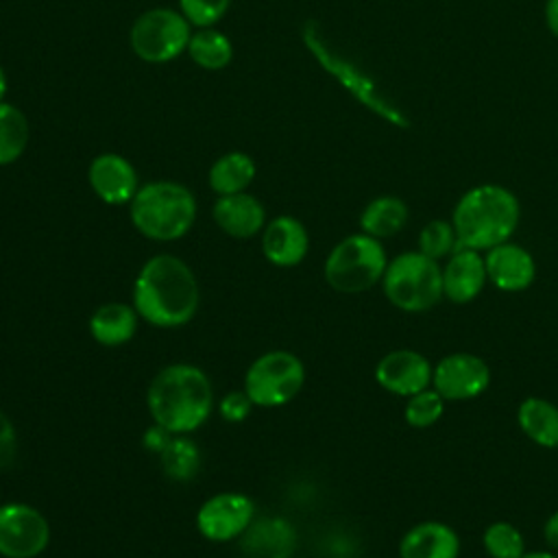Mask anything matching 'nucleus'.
I'll return each instance as SVG.
<instances>
[{"label": "nucleus", "instance_id": "obj_1", "mask_svg": "<svg viewBox=\"0 0 558 558\" xmlns=\"http://www.w3.org/2000/svg\"><path fill=\"white\" fill-rule=\"evenodd\" d=\"M201 290L190 266L174 255H155L137 272L133 307L155 327H181L198 310Z\"/></svg>", "mask_w": 558, "mask_h": 558}, {"label": "nucleus", "instance_id": "obj_2", "mask_svg": "<svg viewBox=\"0 0 558 558\" xmlns=\"http://www.w3.org/2000/svg\"><path fill=\"white\" fill-rule=\"evenodd\" d=\"M146 401L157 425L172 434H190L211 414L214 390L198 366L170 364L153 377Z\"/></svg>", "mask_w": 558, "mask_h": 558}, {"label": "nucleus", "instance_id": "obj_3", "mask_svg": "<svg viewBox=\"0 0 558 558\" xmlns=\"http://www.w3.org/2000/svg\"><path fill=\"white\" fill-rule=\"evenodd\" d=\"M519 198L508 187L482 183L460 196L451 214V225L460 246L488 251L510 240L519 227Z\"/></svg>", "mask_w": 558, "mask_h": 558}, {"label": "nucleus", "instance_id": "obj_4", "mask_svg": "<svg viewBox=\"0 0 558 558\" xmlns=\"http://www.w3.org/2000/svg\"><path fill=\"white\" fill-rule=\"evenodd\" d=\"M194 218L196 201L192 192L174 181L142 185L131 201V222L150 240H179L190 231Z\"/></svg>", "mask_w": 558, "mask_h": 558}, {"label": "nucleus", "instance_id": "obj_5", "mask_svg": "<svg viewBox=\"0 0 558 558\" xmlns=\"http://www.w3.org/2000/svg\"><path fill=\"white\" fill-rule=\"evenodd\" d=\"M303 44L310 48L314 59L355 98L360 100L366 109L377 113L381 120H386L392 126L405 129L410 124L408 116L377 87V83L362 70L357 68L351 59L342 57L323 35L320 26L310 20L303 24Z\"/></svg>", "mask_w": 558, "mask_h": 558}, {"label": "nucleus", "instance_id": "obj_6", "mask_svg": "<svg viewBox=\"0 0 558 558\" xmlns=\"http://www.w3.org/2000/svg\"><path fill=\"white\" fill-rule=\"evenodd\" d=\"M381 288L397 310L427 312L442 299V268L421 251H405L388 262Z\"/></svg>", "mask_w": 558, "mask_h": 558}, {"label": "nucleus", "instance_id": "obj_7", "mask_svg": "<svg viewBox=\"0 0 558 558\" xmlns=\"http://www.w3.org/2000/svg\"><path fill=\"white\" fill-rule=\"evenodd\" d=\"M386 266L388 257L381 240L366 233H353L329 251L323 272L325 281L336 292L357 294L379 283Z\"/></svg>", "mask_w": 558, "mask_h": 558}, {"label": "nucleus", "instance_id": "obj_8", "mask_svg": "<svg viewBox=\"0 0 558 558\" xmlns=\"http://www.w3.org/2000/svg\"><path fill=\"white\" fill-rule=\"evenodd\" d=\"M305 384V366L290 351H268L246 371L244 392L253 405L277 408L292 401Z\"/></svg>", "mask_w": 558, "mask_h": 558}, {"label": "nucleus", "instance_id": "obj_9", "mask_svg": "<svg viewBox=\"0 0 558 558\" xmlns=\"http://www.w3.org/2000/svg\"><path fill=\"white\" fill-rule=\"evenodd\" d=\"M190 22L172 9H150L131 26V48L148 63H166L177 59L190 44Z\"/></svg>", "mask_w": 558, "mask_h": 558}, {"label": "nucleus", "instance_id": "obj_10", "mask_svg": "<svg viewBox=\"0 0 558 558\" xmlns=\"http://www.w3.org/2000/svg\"><path fill=\"white\" fill-rule=\"evenodd\" d=\"M50 541L46 517L28 504L0 506V556L35 558Z\"/></svg>", "mask_w": 558, "mask_h": 558}, {"label": "nucleus", "instance_id": "obj_11", "mask_svg": "<svg viewBox=\"0 0 558 558\" xmlns=\"http://www.w3.org/2000/svg\"><path fill=\"white\" fill-rule=\"evenodd\" d=\"M490 384L488 364L473 353H449L434 364L432 388L445 401H469L480 397Z\"/></svg>", "mask_w": 558, "mask_h": 558}, {"label": "nucleus", "instance_id": "obj_12", "mask_svg": "<svg viewBox=\"0 0 558 558\" xmlns=\"http://www.w3.org/2000/svg\"><path fill=\"white\" fill-rule=\"evenodd\" d=\"M255 504L244 493H218L196 512L198 532L216 543L242 536L253 523Z\"/></svg>", "mask_w": 558, "mask_h": 558}, {"label": "nucleus", "instance_id": "obj_13", "mask_svg": "<svg viewBox=\"0 0 558 558\" xmlns=\"http://www.w3.org/2000/svg\"><path fill=\"white\" fill-rule=\"evenodd\" d=\"M432 362L414 349H395L375 366L377 384L397 397H412L432 386Z\"/></svg>", "mask_w": 558, "mask_h": 558}, {"label": "nucleus", "instance_id": "obj_14", "mask_svg": "<svg viewBox=\"0 0 558 558\" xmlns=\"http://www.w3.org/2000/svg\"><path fill=\"white\" fill-rule=\"evenodd\" d=\"M488 283L501 292H521L532 286L536 277V262L532 253L514 242H501L484 255Z\"/></svg>", "mask_w": 558, "mask_h": 558}, {"label": "nucleus", "instance_id": "obj_15", "mask_svg": "<svg viewBox=\"0 0 558 558\" xmlns=\"http://www.w3.org/2000/svg\"><path fill=\"white\" fill-rule=\"evenodd\" d=\"M486 264L482 251L458 246L442 266V296L453 303L473 301L486 286Z\"/></svg>", "mask_w": 558, "mask_h": 558}, {"label": "nucleus", "instance_id": "obj_16", "mask_svg": "<svg viewBox=\"0 0 558 558\" xmlns=\"http://www.w3.org/2000/svg\"><path fill=\"white\" fill-rule=\"evenodd\" d=\"M87 179L92 190L100 201L107 205H124L131 203L137 187V174L131 161H126L122 155L105 153L98 155L87 170Z\"/></svg>", "mask_w": 558, "mask_h": 558}, {"label": "nucleus", "instance_id": "obj_17", "mask_svg": "<svg viewBox=\"0 0 558 558\" xmlns=\"http://www.w3.org/2000/svg\"><path fill=\"white\" fill-rule=\"evenodd\" d=\"M310 248V235L301 220L292 216H277L264 227L262 251L275 266H296Z\"/></svg>", "mask_w": 558, "mask_h": 558}, {"label": "nucleus", "instance_id": "obj_18", "mask_svg": "<svg viewBox=\"0 0 558 558\" xmlns=\"http://www.w3.org/2000/svg\"><path fill=\"white\" fill-rule=\"evenodd\" d=\"M460 538L442 521H421L399 541V558H458Z\"/></svg>", "mask_w": 558, "mask_h": 558}, {"label": "nucleus", "instance_id": "obj_19", "mask_svg": "<svg viewBox=\"0 0 558 558\" xmlns=\"http://www.w3.org/2000/svg\"><path fill=\"white\" fill-rule=\"evenodd\" d=\"M214 220L231 238H251L264 227L266 211L255 196L238 192L216 201Z\"/></svg>", "mask_w": 558, "mask_h": 558}, {"label": "nucleus", "instance_id": "obj_20", "mask_svg": "<svg viewBox=\"0 0 558 558\" xmlns=\"http://www.w3.org/2000/svg\"><path fill=\"white\" fill-rule=\"evenodd\" d=\"M137 312L126 303H105L89 318V333L98 344L120 347L135 336Z\"/></svg>", "mask_w": 558, "mask_h": 558}, {"label": "nucleus", "instance_id": "obj_21", "mask_svg": "<svg viewBox=\"0 0 558 558\" xmlns=\"http://www.w3.org/2000/svg\"><path fill=\"white\" fill-rule=\"evenodd\" d=\"M521 432L545 449H558V405L541 397H525L517 408Z\"/></svg>", "mask_w": 558, "mask_h": 558}, {"label": "nucleus", "instance_id": "obj_22", "mask_svg": "<svg viewBox=\"0 0 558 558\" xmlns=\"http://www.w3.org/2000/svg\"><path fill=\"white\" fill-rule=\"evenodd\" d=\"M408 218H410V211L405 201H401L399 196L386 194V196L373 198L362 209L360 227H362V233L384 240V238L397 235L405 227Z\"/></svg>", "mask_w": 558, "mask_h": 558}, {"label": "nucleus", "instance_id": "obj_23", "mask_svg": "<svg viewBox=\"0 0 558 558\" xmlns=\"http://www.w3.org/2000/svg\"><path fill=\"white\" fill-rule=\"evenodd\" d=\"M294 547V532L281 519L251 523L244 532V549L257 558H288Z\"/></svg>", "mask_w": 558, "mask_h": 558}, {"label": "nucleus", "instance_id": "obj_24", "mask_svg": "<svg viewBox=\"0 0 558 558\" xmlns=\"http://www.w3.org/2000/svg\"><path fill=\"white\" fill-rule=\"evenodd\" d=\"M255 179V163L246 153H227L209 168V187L218 196L244 192Z\"/></svg>", "mask_w": 558, "mask_h": 558}, {"label": "nucleus", "instance_id": "obj_25", "mask_svg": "<svg viewBox=\"0 0 558 558\" xmlns=\"http://www.w3.org/2000/svg\"><path fill=\"white\" fill-rule=\"evenodd\" d=\"M187 52L203 70H222L233 57V46L220 31L201 28L190 37Z\"/></svg>", "mask_w": 558, "mask_h": 558}, {"label": "nucleus", "instance_id": "obj_26", "mask_svg": "<svg viewBox=\"0 0 558 558\" xmlns=\"http://www.w3.org/2000/svg\"><path fill=\"white\" fill-rule=\"evenodd\" d=\"M28 144V122L26 116L9 105L0 102V166L13 163L22 157Z\"/></svg>", "mask_w": 558, "mask_h": 558}, {"label": "nucleus", "instance_id": "obj_27", "mask_svg": "<svg viewBox=\"0 0 558 558\" xmlns=\"http://www.w3.org/2000/svg\"><path fill=\"white\" fill-rule=\"evenodd\" d=\"M159 458L163 473L177 482H190L201 469V451L183 434H174Z\"/></svg>", "mask_w": 558, "mask_h": 558}, {"label": "nucleus", "instance_id": "obj_28", "mask_svg": "<svg viewBox=\"0 0 558 558\" xmlns=\"http://www.w3.org/2000/svg\"><path fill=\"white\" fill-rule=\"evenodd\" d=\"M482 545L490 558H521L525 554L523 534L508 521H495L486 525Z\"/></svg>", "mask_w": 558, "mask_h": 558}, {"label": "nucleus", "instance_id": "obj_29", "mask_svg": "<svg viewBox=\"0 0 558 558\" xmlns=\"http://www.w3.org/2000/svg\"><path fill=\"white\" fill-rule=\"evenodd\" d=\"M442 412H445V399L429 386V388L408 397L403 416L410 427L425 429V427H432L436 421H440Z\"/></svg>", "mask_w": 558, "mask_h": 558}, {"label": "nucleus", "instance_id": "obj_30", "mask_svg": "<svg viewBox=\"0 0 558 558\" xmlns=\"http://www.w3.org/2000/svg\"><path fill=\"white\" fill-rule=\"evenodd\" d=\"M458 246V235L449 220H429L418 233V251L436 262L449 257Z\"/></svg>", "mask_w": 558, "mask_h": 558}, {"label": "nucleus", "instance_id": "obj_31", "mask_svg": "<svg viewBox=\"0 0 558 558\" xmlns=\"http://www.w3.org/2000/svg\"><path fill=\"white\" fill-rule=\"evenodd\" d=\"M229 2L231 0H179V7L190 24L198 28H209L227 13Z\"/></svg>", "mask_w": 558, "mask_h": 558}, {"label": "nucleus", "instance_id": "obj_32", "mask_svg": "<svg viewBox=\"0 0 558 558\" xmlns=\"http://www.w3.org/2000/svg\"><path fill=\"white\" fill-rule=\"evenodd\" d=\"M251 408H253V401L244 390H231L218 403V410H220L222 418L229 421V423L244 421L248 416Z\"/></svg>", "mask_w": 558, "mask_h": 558}, {"label": "nucleus", "instance_id": "obj_33", "mask_svg": "<svg viewBox=\"0 0 558 558\" xmlns=\"http://www.w3.org/2000/svg\"><path fill=\"white\" fill-rule=\"evenodd\" d=\"M17 451V436L11 418L0 410V469L9 466Z\"/></svg>", "mask_w": 558, "mask_h": 558}, {"label": "nucleus", "instance_id": "obj_34", "mask_svg": "<svg viewBox=\"0 0 558 558\" xmlns=\"http://www.w3.org/2000/svg\"><path fill=\"white\" fill-rule=\"evenodd\" d=\"M172 432H168L166 427H161V425H153V427H148L146 432H144V447L146 449H150V451H155V453H161L163 449H166V445L172 440Z\"/></svg>", "mask_w": 558, "mask_h": 558}, {"label": "nucleus", "instance_id": "obj_35", "mask_svg": "<svg viewBox=\"0 0 558 558\" xmlns=\"http://www.w3.org/2000/svg\"><path fill=\"white\" fill-rule=\"evenodd\" d=\"M543 536H545V543L558 551V510L551 512L543 525Z\"/></svg>", "mask_w": 558, "mask_h": 558}, {"label": "nucleus", "instance_id": "obj_36", "mask_svg": "<svg viewBox=\"0 0 558 558\" xmlns=\"http://www.w3.org/2000/svg\"><path fill=\"white\" fill-rule=\"evenodd\" d=\"M545 22L554 37H558V0H547L545 4Z\"/></svg>", "mask_w": 558, "mask_h": 558}, {"label": "nucleus", "instance_id": "obj_37", "mask_svg": "<svg viewBox=\"0 0 558 558\" xmlns=\"http://www.w3.org/2000/svg\"><path fill=\"white\" fill-rule=\"evenodd\" d=\"M521 558H558V554H554V551H545V549H538V551H525Z\"/></svg>", "mask_w": 558, "mask_h": 558}, {"label": "nucleus", "instance_id": "obj_38", "mask_svg": "<svg viewBox=\"0 0 558 558\" xmlns=\"http://www.w3.org/2000/svg\"><path fill=\"white\" fill-rule=\"evenodd\" d=\"M4 94H7V76H4V70L0 68V102H4Z\"/></svg>", "mask_w": 558, "mask_h": 558}]
</instances>
